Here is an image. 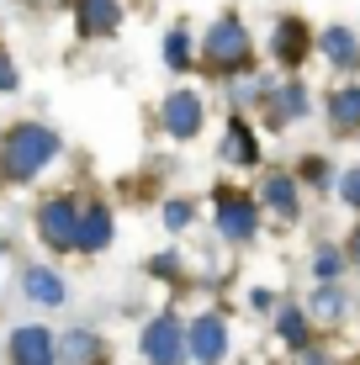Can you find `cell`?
Listing matches in <instances>:
<instances>
[{"mask_svg":"<svg viewBox=\"0 0 360 365\" xmlns=\"http://www.w3.org/2000/svg\"><path fill=\"white\" fill-rule=\"evenodd\" d=\"M58 133L43 128V122H16V128H6L0 138V170L11 175V180H37L48 165L58 159Z\"/></svg>","mask_w":360,"mask_h":365,"instance_id":"6da1fadb","label":"cell"},{"mask_svg":"<svg viewBox=\"0 0 360 365\" xmlns=\"http://www.w3.org/2000/svg\"><path fill=\"white\" fill-rule=\"evenodd\" d=\"M254 58V37L239 16H217L212 27L202 32V64L212 74H244Z\"/></svg>","mask_w":360,"mask_h":365,"instance_id":"7a4b0ae2","label":"cell"},{"mask_svg":"<svg viewBox=\"0 0 360 365\" xmlns=\"http://www.w3.org/2000/svg\"><path fill=\"white\" fill-rule=\"evenodd\" d=\"M138 355L148 365H185V360H191V349H185V323L175 318V312L148 318L143 334H138Z\"/></svg>","mask_w":360,"mask_h":365,"instance_id":"3957f363","label":"cell"},{"mask_svg":"<svg viewBox=\"0 0 360 365\" xmlns=\"http://www.w3.org/2000/svg\"><path fill=\"white\" fill-rule=\"evenodd\" d=\"M217 233H222V244H254V233H259V201L254 196H244V191H233V185H222L217 191Z\"/></svg>","mask_w":360,"mask_h":365,"instance_id":"277c9868","label":"cell"},{"mask_svg":"<svg viewBox=\"0 0 360 365\" xmlns=\"http://www.w3.org/2000/svg\"><path fill=\"white\" fill-rule=\"evenodd\" d=\"M159 128H165L175 143H185V138H196L207 128V96L202 91H170L165 101H159Z\"/></svg>","mask_w":360,"mask_h":365,"instance_id":"5b68a950","label":"cell"},{"mask_svg":"<svg viewBox=\"0 0 360 365\" xmlns=\"http://www.w3.org/2000/svg\"><path fill=\"white\" fill-rule=\"evenodd\" d=\"M74 233H80V201L74 196H48L37 207V238H43L53 255L74 249Z\"/></svg>","mask_w":360,"mask_h":365,"instance_id":"8992f818","label":"cell"},{"mask_svg":"<svg viewBox=\"0 0 360 365\" xmlns=\"http://www.w3.org/2000/svg\"><path fill=\"white\" fill-rule=\"evenodd\" d=\"M185 349L196 365H222L228 360V323L222 312H202V318L185 323Z\"/></svg>","mask_w":360,"mask_h":365,"instance_id":"52a82bcc","label":"cell"},{"mask_svg":"<svg viewBox=\"0 0 360 365\" xmlns=\"http://www.w3.org/2000/svg\"><path fill=\"white\" fill-rule=\"evenodd\" d=\"M6 355H11V365H58V339L43 323H21L6 339Z\"/></svg>","mask_w":360,"mask_h":365,"instance_id":"ba28073f","label":"cell"},{"mask_svg":"<svg viewBox=\"0 0 360 365\" xmlns=\"http://www.w3.org/2000/svg\"><path fill=\"white\" fill-rule=\"evenodd\" d=\"M313 43H318V37L307 32L302 16H281L276 27H270V58H276L281 69H297L307 53H313Z\"/></svg>","mask_w":360,"mask_h":365,"instance_id":"9c48e42d","label":"cell"},{"mask_svg":"<svg viewBox=\"0 0 360 365\" xmlns=\"http://www.w3.org/2000/svg\"><path fill=\"white\" fill-rule=\"evenodd\" d=\"M259 212H270V217H281V222H297V217H302V191H297V175L270 170L265 180H259Z\"/></svg>","mask_w":360,"mask_h":365,"instance_id":"30bf717a","label":"cell"},{"mask_svg":"<svg viewBox=\"0 0 360 365\" xmlns=\"http://www.w3.org/2000/svg\"><path fill=\"white\" fill-rule=\"evenodd\" d=\"M74 27L80 37H111L122 27V0H74Z\"/></svg>","mask_w":360,"mask_h":365,"instance_id":"8fae6325","label":"cell"},{"mask_svg":"<svg viewBox=\"0 0 360 365\" xmlns=\"http://www.w3.org/2000/svg\"><path fill=\"white\" fill-rule=\"evenodd\" d=\"M111 233H117L111 207H101V201L80 207V233H74V249H80V255H101V249L111 244Z\"/></svg>","mask_w":360,"mask_h":365,"instance_id":"7c38bea8","label":"cell"},{"mask_svg":"<svg viewBox=\"0 0 360 365\" xmlns=\"http://www.w3.org/2000/svg\"><path fill=\"white\" fill-rule=\"evenodd\" d=\"M21 292H27V302H37V307H64L69 286L53 265H27L21 270Z\"/></svg>","mask_w":360,"mask_h":365,"instance_id":"4fadbf2b","label":"cell"},{"mask_svg":"<svg viewBox=\"0 0 360 365\" xmlns=\"http://www.w3.org/2000/svg\"><path fill=\"white\" fill-rule=\"evenodd\" d=\"M307 85H270V96H265V111H270V128H287V122H302L307 117Z\"/></svg>","mask_w":360,"mask_h":365,"instance_id":"5bb4252c","label":"cell"},{"mask_svg":"<svg viewBox=\"0 0 360 365\" xmlns=\"http://www.w3.org/2000/svg\"><path fill=\"white\" fill-rule=\"evenodd\" d=\"M58 360L64 365H106V339L96 329H69V334H58Z\"/></svg>","mask_w":360,"mask_h":365,"instance_id":"9a60e30c","label":"cell"},{"mask_svg":"<svg viewBox=\"0 0 360 365\" xmlns=\"http://www.w3.org/2000/svg\"><path fill=\"white\" fill-rule=\"evenodd\" d=\"M318 53H324L334 69H360V37L350 27H324L318 32Z\"/></svg>","mask_w":360,"mask_h":365,"instance_id":"2e32d148","label":"cell"},{"mask_svg":"<svg viewBox=\"0 0 360 365\" xmlns=\"http://www.w3.org/2000/svg\"><path fill=\"white\" fill-rule=\"evenodd\" d=\"M222 159H233V165H259L254 122H250V117H239V111H233V122H228V143H222Z\"/></svg>","mask_w":360,"mask_h":365,"instance_id":"e0dca14e","label":"cell"},{"mask_svg":"<svg viewBox=\"0 0 360 365\" xmlns=\"http://www.w3.org/2000/svg\"><path fill=\"white\" fill-rule=\"evenodd\" d=\"M324 117H329L339 133H360V85H339V91H329Z\"/></svg>","mask_w":360,"mask_h":365,"instance_id":"ac0fdd59","label":"cell"},{"mask_svg":"<svg viewBox=\"0 0 360 365\" xmlns=\"http://www.w3.org/2000/svg\"><path fill=\"white\" fill-rule=\"evenodd\" d=\"M276 334L287 339V349H307V339H313V329H307V307L281 302V307H276Z\"/></svg>","mask_w":360,"mask_h":365,"instance_id":"d6986e66","label":"cell"},{"mask_svg":"<svg viewBox=\"0 0 360 365\" xmlns=\"http://www.w3.org/2000/svg\"><path fill=\"white\" fill-rule=\"evenodd\" d=\"M307 312H313L318 323H339L344 312H350V292H344V286H318V292L307 297Z\"/></svg>","mask_w":360,"mask_h":365,"instance_id":"ffe728a7","label":"cell"},{"mask_svg":"<svg viewBox=\"0 0 360 365\" xmlns=\"http://www.w3.org/2000/svg\"><path fill=\"white\" fill-rule=\"evenodd\" d=\"M165 64L175 69V74H185V69L196 64V48H191V32H185V27L165 32Z\"/></svg>","mask_w":360,"mask_h":365,"instance_id":"44dd1931","label":"cell"},{"mask_svg":"<svg viewBox=\"0 0 360 365\" xmlns=\"http://www.w3.org/2000/svg\"><path fill=\"white\" fill-rule=\"evenodd\" d=\"M344 265H350V259H344V249L324 244V249H318V255H313V275H318V286H339Z\"/></svg>","mask_w":360,"mask_h":365,"instance_id":"7402d4cb","label":"cell"},{"mask_svg":"<svg viewBox=\"0 0 360 365\" xmlns=\"http://www.w3.org/2000/svg\"><path fill=\"white\" fill-rule=\"evenodd\" d=\"M191 217H196L191 201H180V196L165 201V228H170V233H185V228H191Z\"/></svg>","mask_w":360,"mask_h":365,"instance_id":"603a6c76","label":"cell"},{"mask_svg":"<svg viewBox=\"0 0 360 365\" xmlns=\"http://www.w3.org/2000/svg\"><path fill=\"white\" fill-rule=\"evenodd\" d=\"M148 275H159V281H180V249L154 255V259H148Z\"/></svg>","mask_w":360,"mask_h":365,"instance_id":"cb8c5ba5","label":"cell"},{"mask_svg":"<svg viewBox=\"0 0 360 365\" xmlns=\"http://www.w3.org/2000/svg\"><path fill=\"white\" fill-rule=\"evenodd\" d=\"M11 91H21V69H16V58L0 48V96H11Z\"/></svg>","mask_w":360,"mask_h":365,"instance_id":"d4e9b609","label":"cell"},{"mask_svg":"<svg viewBox=\"0 0 360 365\" xmlns=\"http://www.w3.org/2000/svg\"><path fill=\"white\" fill-rule=\"evenodd\" d=\"M339 196H344V207L360 212V165H350V170L339 175Z\"/></svg>","mask_w":360,"mask_h":365,"instance_id":"484cf974","label":"cell"},{"mask_svg":"<svg viewBox=\"0 0 360 365\" xmlns=\"http://www.w3.org/2000/svg\"><path fill=\"white\" fill-rule=\"evenodd\" d=\"M329 170H334V165H329V159H318V154L302 159V180H307V185H329Z\"/></svg>","mask_w":360,"mask_h":365,"instance_id":"4316f807","label":"cell"},{"mask_svg":"<svg viewBox=\"0 0 360 365\" xmlns=\"http://www.w3.org/2000/svg\"><path fill=\"white\" fill-rule=\"evenodd\" d=\"M250 307H259V312H265V307H276V292H265V286H254V292H250Z\"/></svg>","mask_w":360,"mask_h":365,"instance_id":"83f0119b","label":"cell"},{"mask_svg":"<svg viewBox=\"0 0 360 365\" xmlns=\"http://www.w3.org/2000/svg\"><path fill=\"white\" fill-rule=\"evenodd\" d=\"M344 259H355V265H360V228L350 233V249H344Z\"/></svg>","mask_w":360,"mask_h":365,"instance_id":"f1b7e54d","label":"cell"},{"mask_svg":"<svg viewBox=\"0 0 360 365\" xmlns=\"http://www.w3.org/2000/svg\"><path fill=\"white\" fill-rule=\"evenodd\" d=\"M0 255H6V244H0Z\"/></svg>","mask_w":360,"mask_h":365,"instance_id":"f546056e","label":"cell"}]
</instances>
